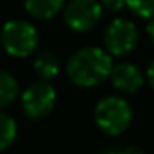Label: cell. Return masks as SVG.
<instances>
[{"label":"cell","instance_id":"4","mask_svg":"<svg viewBox=\"0 0 154 154\" xmlns=\"http://www.w3.org/2000/svg\"><path fill=\"white\" fill-rule=\"evenodd\" d=\"M56 103V91L49 82L36 80L26 87L22 93V109L31 120L47 118Z\"/></svg>","mask_w":154,"mask_h":154},{"label":"cell","instance_id":"1","mask_svg":"<svg viewBox=\"0 0 154 154\" xmlns=\"http://www.w3.org/2000/svg\"><path fill=\"white\" fill-rule=\"evenodd\" d=\"M112 58L102 47H82L74 51L67 62V76L78 87H96L111 78Z\"/></svg>","mask_w":154,"mask_h":154},{"label":"cell","instance_id":"3","mask_svg":"<svg viewBox=\"0 0 154 154\" xmlns=\"http://www.w3.org/2000/svg\"><path fill=\"white\" fill-rule=\"evenodd\" d=\"M0 44L15 58L31 56L38 47V31L26 20H9L0 31Z\"/></svg>","mask_w":154,"mask_h":154},{"label":"cell","instance_id":"7","mask_svg":"<svg viewBox=\"0 0 154 154\" xmlns=\"http://www.w3.org/2000/svg\"><path fill=\"white\" fill-rule=\"evenodd\" d=\"M111 82H112V87L116 91L125 93V94H134L143 87L145 76L138 65L123 62V63H118L112 67Z\"/></svg>","mask_w":154,"mask_h":154},{"label":"cell","instance_id":"16","mask_svg":"<svg viewBox=\"0 0 154 154\" xmlns=\"http://www.w3.org/2000/svg\"><path fill=\"white\" fill-rule=\"evenodd\" d=\"M147 35H149V38L154 42V18L149 20V24H147Z\"/></svg>","mask_w":154,"mask_h":154},{"label":"cell","instance_id":"9","mask_svg":"<svg viewBox=\"0 0 154 154\" xmlns=\"http://www.w3.org/2000/svg\"><path fill=\"white\" fill-rule=\"evenodd\" d=\"M65 4L62 0H29L24 4V9L38 20H49L56 17L60 11H63Z\"/></svg>","mask_w":154,"mask_h":154},{"label":"cell","instance_id":"11","mask_svg":"<svg viewBox=\"0 0 154 154\" xmlns=\"http://www.w3.org/2000/svg\"><path fill=\"white\" fill-rule=\"evenodd\" d=\"M17 122L6 114V112H0V152L6 150L17 138Z\"/></svg>","mask_w":154,"mask_h":154},{"label":"cell","instance_id":"5","mask_svg":"<svg viewBox=\"0 0 154 154\" xmlns=\"http://www.w3.org/2000/svg\"><path fill=\"white\" fill-rule=\"evenodd\" d=\"M105 51L112 56H125L134 51L138 44V29L129 18H114L103 31Z\"/></svg>","mask_w":154,"mask_h":154},{"label":"cell","instance_id":"8","mask_svg":"<svg viewBox=\"0 0 154 154\" xmlns=\"http://www.w3.org/2000/svg\"><path fill=\"white\" fill-rule=\"evenodd\" d=\"M33 69L38 74V78L44 82H49L53 78H56L60 72V58L53 53V51H40L35 56L33 62Z\"/></svg>","mask_w":154,"mask_h":154},{"label":"cell","instance_id":"6","mask_svg":"<svg viewBox=\"0 0 154 154\" xmlns=\"http://www.w3.org/2000/svg\"><path fill=\"white\" fill-rule=\"evenodd\" d=\"M63 22L69 29L76 33L91 31L102 18L103 8L94 0H72L63 8Z\"/></svg>","mask_w":154,"mask_h":154},{"label":"cell","instance_id":"14","mask_svg":"<svg viewBox=\"0 0 154 154\" xmlns=\"http://www.w3.org/2000/svg\"><path fill=\"white\" fill-rule=\"evenodd\" d=\"M102 8L103 9H109L111 13H118V11H122L125 8V2H109V0H107V2L102 4Z\"/></svg>","mask_w":154,"mask_h":154},{"label":"cell","instance_id":"12","mask_svg":"<svg viewBox=\"0 0 154 154\" xmlns=\"http://www.w3.org/2000/svg\"><path fill=\"white\" fill-rule=\"evenodd\" d=\"M125 8L140 17V18H147L152 20L154 18V0H134V2H125Z\"/></svg>","mask_w":154,"mask_h":154},{"label":"cell","instance_id":"15","mask_svg":"<svg viewBox=\"0 0 154 154\" xmlns=\"http://www.w3.org/2000/svg\"><path fill=\"white\" fill-rule=\"evenodd\" d=\"M145 76H147V82L150 84V87L154 89V60L149 63V67H147V72H145Z\"/></svg>","mask_w":154,"mask_h":154},{"label":"cell","instance_id":"13","mask_svg":"<svg viewBox=\"0 0 154 154\" xmlns=\"http://www.w3.org/2000/svg\"><path fill=\"white\" fill-rule=\"evenodd\" d=\"M98 154H143L141 149L134 147V145H127V147H112V149H103Z\"/></svg>","mask_w":154,"mask_h":154},{"label":"cell","instance_id":"10","mask_svg":"<svg viewBox=\"0 0 154 154\" xmlns=\"http://www.w3.org/2000/svg\"><path fill=\"white\" fill-rule=\"evenodd\" d=\"M18 96V80L9 72L0 69V109L11 105Z\"/></svg>","mask_w":154,"mask_h":154},{"label":"cell","instance_id":"2","mask_svg":"<svg viewBox=\"0 0 154 154\" xmlns=\"http://www.w3.org/2000/svg\"><path fill=\"white\" fill-rule=\"evenodd\" d=\"M94 122L103 134L120 136L129 129L132 122V107L122 96H103L94 107Z\"/></svg>","mask_w":154,"mask_h":154}]
</instances>
